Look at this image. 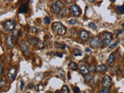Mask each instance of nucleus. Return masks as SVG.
Segmentation results:
<instances>
[{"instance_id": "nucleus-17", "label": "nucleus", "mask_w": 124, "mask_h": 93, "mask_svg": "<svg viewBox=\"0 0 124 93\" xmlns=\"http://www.w3.org/2000/svg\"><path fill=\"white\" fill-rule=\"evenodd\" d=\"M116 12L118 14H120V15H123L124 13V6L123 5H119V6H116Z\"/></svg>"}, {"instance_id": "nucleus-19", "label": "nucleus", "mask_w": 124, "mask_h": 93, "mask_svg": "<svg viewBox=\"0 0 124 93\" xmlns=\"http://www.w3.org/2000/svg\"><path fill=\"white\" fill-rule=\"evenodd\" d=\"M19 36H20V31L19 30H13V36L15 37L16 40H17V39L19 37Z\"/></svg>"}, {"instance_id": "nucleus-36", "label": "nucleus", "mask_w": 124, "mask_h": 93, "mask_svg": "<svg viewBox=\"0 0 124 93\" xmlns=\"http://www.w3.org/2000/svg\"><path fill=\"white\" fill-rule=\"evenodd\" d=\"M37 31H38V29L36 27H32V29H31V32H32L33 33H35L37 32Z\"/></svg>"}, {"instance_id": "nucleus-11", "label": "nucleus", "mask_w": 124, "mask_h": 93, "mask_svg": "<svg viewBox=\"0 0 124 93\" xmlns=\"http://www.w3.org/2000/svg\"><path fill=\"white\" fill-rule=\"evenodd\" d=\"M78 68H79L81 73L83 75H85L87 74H89V68L85 66V64H80L79 65H78Z\"/></svg>"}, {"instance_id": "nucleus-26", "label": "nucleus", "mask_w": 124, "mask_h": 93, "mask_svg": "<svg viewBox=\"0 0 124 93\" xmlns=\"http://www.w3.org/2000/svg\"><path fill=\"white\" fill-rule=\"evenodd\" d=\"M120 39H117V40H115V43H114L113 44H112L111 46L109 47V48H110V49H113V48H115V47H116L118 44H119V43H120Z\"/></svg>"}, {"instance_id": "nucleus-12", "label": "nucleus", "mask_w": 124, "mask_h": 93, "mask_svg": "<svg viewBox=\"0 0 124 93\" xmlns=\"http://www.w3.org/2000/svg\"><path fill=\"white\" fill-rule=\"evenodd\" d=\"M5 44H6L7 47L9 48H13V36L11 35H8L5 39Z\"/></svg>"}, {"instance_id": "nucleus-15", "label": "nucleus", "mask_w": 124, "mask_h": 93, "mask_svg": "<svg viewBox=\"0 0 124 93\" xmlns=\"http://www.w3.org/2000/svg\"><path fill=\"white\" fill-rule=\"evenodd\" d=\"M27 41L31 46H36V44L38 41V39L35 37V36H32V37H30V38H28Z\"/></svg>"}, {"instance_id": "nucleus-3", "label": "nucleus", "mask_w": 124, "mask_h": 93, "mask_svg": "<svg viewBox=\"0 0 124 93\" xmlns=\"http://www.w3.org/2000/svg\"><path fill=\"white\" fill-rule=\"evenodd\" d=\"M100 38L102 41L103 45H105V46H109V45L110 44L111 41H112V34L110 33L104 32V33H102V34H101Z\"/></svg>"}, {"instance_id": "nucleus-8", "label": "nucleus", "mask_w": 124, "mask_h": 93, "mask_svg": "<svg viewBox=\"0 0 124 93\" xmlns=\"http://www.w3.org/2000/svg\"><path fill=\"white\" fill-rule=\"evenodd\" d=\"M16 74H17V72H16V67H11L9 69V71H8L7 78H9L10 81H13L14 80L16 79Z\"/></svg>"}, {"instance_id": "nucleus-42", "label": "nucleus", "mask_w": 124, "mask_h": 93, "mask_svg": "<svg viewBox=\"0 0 124 93\" xmlns=\"http://www.w3.org/2000/svg\"><path fill=\"white\" fill-rule=\"evenodd\" d=\"M88 1L90 2V3H93V2H95V0H88Z\"/></svg>"}, {"instance_id": "nucleus-21", "label": "nucleus", "mask_w": 124, "mask_h": 93, "mask_svg": "<svg viewBox=\"0 0 124 93\" xmlns=\"http://www.w3.org/2000/svg\"><path fill=\"white\" fill-rule=\"evenodd\" d=\"M114 61H115V56H114V54H110V55H109V58H108V60H107V63H108L109 64H112Z\"/></svg>"}, {"instance_id": "nucleus-18", "label": "nucleus", "mask_w": 124, "mask_h": 93, "mask_svg": "<svg viewBox=\"0 0 124 93\" xmlns=\"http://www.w3.org/2000/svg\"><path fill=\"white\" fill-rule=\"evenodd\" d=\"M92 79H93V76L92 75L87 74L84 76V82L85 83H89Z\"/></svg>"}, {"instance_id": "nucleus-23", "label": "nucleus", "mask_w": 124, "mask_h": 93, "mask_svg": "<svg viewBox=\"0 0 124 93\" xmlns=\"http://www.w3.org/2000/svg\"><path fill=\"white\" fill-rule=\"evenodd\" d=\"M66 13H67V9L66 8H63L61 11H60V13H58V15L59 16H61V17H63V16H66Z\"/></svg>"}, {"instance_id": "nucleus-28", "label": "nucleus", "mask_w": 124, "mask_h": 93, "mask_svg": "<svg viewBox=\"0 0 124 93\" xmlns=\"http://www.w3.org/2000/svg\"><path fill=\"white\" fill-rule=\"evenodd\" d=\"M77 22H78V20L76 19H71L68 21V23L70 25H75V24L77 23Z\"/></svg>"}, {"instance_id": "nucleus-27", "label": "nucleus", "mask_w": 124, "mask_h": 93, "mask_svg": "<svg viewBox=\"0 0 124 93\" xmlns=\"http://www.w3.org/2000/svg\"><path fill=\"white\" fill-rule=\"evenodd\" d=\"M5 85V78H2V79L0 81V89L3 88Z\"/></svg>"}, {"instance_id": "nucleus-2", "label": "nucleus", "mask_w": 124, "mask_h": 93, "mask_svg": "<svg viewBox=\"0 0 124 93\" xmlns=\"http://www.w3.org/2000/svg\"><path fill=\"white\" fill-rule=\"evenodd\" d=\"M64 8V2L61 0H58L54 2H53L50 7L52 13L55 15H58V13H60V11Z\"/></svg>"}, {"instance_id": "nucleus-30", "label": "nucleus", "mask_w": 124, "mask_h": 93, "mask_svg": "<svg viewBox=\"0 0 124 93\" xmlns=\"http://www.w3.org/2000/svg\"><path fill=\"white\" fill-rule=\"evenodd\" d=\"M110 91H109V89H108V88H103L102 90H100L99 91L100 93H108Z\"/></svg>"}, {"instance_id": "nucleus-6", "label": "nucleus", "mask_w": 124, "mask_h": 93, "mask_svg": "<svg viewBox=\"0 0 124 93\" xmlns=\"http://www.w3.org/2000/svg\"><path fill=\"white\" fill-rule=\"evenodd\" d=\"M103 45L102 41L101 40L100 36H95L93 37L91 40H90V46L94 48H97V47H102Z\"/></svg>"}, {"instance_id": "nucleus-35", "label": "nucleus", "mask_w": 124, "mask_h": 93, "mask_svg": "<svg viewBox=\"0 0 124 93\" xmlns=\"http://www.w3.org/2000/svg\"><path fill=\"white\" fill-rule=\"evenodd\" d=\"M2 73H3V64H0V77L2 75Z\"/></svg>"}, {"instance_id": "nucleus-29", "label": "nucleus", "mask_w": 124, "mask_h": 93, "mask_svg": "<svg viewBox=\"0 0 124 93\" xmlns=\"http://www.w3.org/2000/svg\"><path fill=\"white\" fill-rule=\"evenodd\" d=\"M89 27H91L92 29H93V30H96L97 29V26L95 25L94 22H89Z\"/></svg>"}, {"instance_id": "nucleus-1", "label": "nucleus", "mask_w": 124, "mask_h": 93, "mask_svg": "<svg viewBox=\"0 0 124 93\" xmlns=\"http://www.w3.org/2000/svg\"><path fill=\"white\" fill-rule=\"evenodd\" d=\"M52 29L58 35L64 36L67 32V28L60 22H54L52 24Z\"/></svg>"}, {"instance_id": "nucleus-9", "label": "nucleus", "mask_w": 124, "mask_h": 93, "mask_svg": "<svg viewBox=\"0 0 124 93\" xmlns=\"http://www.w3.org/2000/svg\"><path fill=\"white\" fill-rule=\"evenodd\" d=\"M79 37L81 39V40L82 41H87L89 39L90 37V34H89V32H88V31L86 30H81L80 33H79Z\"/></svg>"}, {"instance_id": "nucleus-44", "label": "nucleus", "mask_w": 124, "mask_h": 93, "mask_svg": "<svg viewBox=\"0 0 124 93\" xmlns=\"http://www.w3.org/2000/svg\"><path fill=\"white\" fill-rule=\"evenodd\" d=\"M110 1H112V2H115V0H110Z\"/></svg>"}, {"instance_id": "nucleus-10", "label": "nucleus", "mask_w": 124, "mask_h": 93, "mask_svg": "<svg viewBox=\"0 0 124 93\" xmlns=\"http://www.w3.org/2000/svg\"><path fill=\"white\" fill-rule=\"evenodd\" d=\"M20 48L22 50V53L25 56H29L30 55V50L28 48L27 45L25 44V42H22L21 44H20Z\"/></svg>"}, {"instance_id": "nucleus-20", "label": "nucleus", "mask_w": 124, "mask_h": 93, "mask_svg": "<svg viewBox=\"0 0 124 93\" xmlns=\"http://www.w3.org/2000/svg\"><path fill=\"white\" fill-rule=\"evenodd\" d=\"M73 54H74L75 56H81L82 55V52H81V50L80 49L78 48H75L74 50H73Z\"/></svg>"}, {"instance_id": "nucleus-22", "label": "nucleus", "mask_w": 124, "mask_h": 93, "mask_svg": "<svg viewBox=\"0 0 124 93\" xmlns=\"http://www.w3.org/2000/svg\"><path fill=\"white\" fill-rule=\"evenodd\" d=\"M36 47H37L38 49L44 48V41L38 40L37 43H36Z\"/></svg>"}, {"instance_id": "nucleus-31", "label": "nucleus", "mask_w": 124, "mask_h": 93, "mask_svg": "<svg viewBox=\"0 0 124 93\" xmlns=\"http://www.w3.org/2000/svg\"><path fill=\"white\" fill-rule=\"evenodd\" d=\"M89 71L90 72H95V66L94 65H90L89 67Z\"/></svg>"}, {"instance_id": "nucleus-7", "label": "nucleus", "mask_w": 124, "mask_h": 93, "mask_svg": "<svg viewBox=\"0 0 124 93\" xmlns=\"http://www.w3.org/2000/svg\"><path fill=\"white\" fill-rule=\"evenodd\" d=\"M112 85V79L109 75H105L102 80V88L109 89Z\"/></svg>"}, {"instance_id": "nucleus-4", "label": "nucleus", "mask_w": 124, "mask_h": 93, "mask_svg": "<svg viewBox=\"0 0 124 93\" xmlns=\"http://www.w3.org/2000/svg\"><path fill=\"white\" fill-rule=\"evenodd\" d=\"M69 12L71 14V16H75V17H78L81 15V10L80 7L76 4H73L69 7Z\"/></svg>"}, {"instance_id": "nucleus-43", "label": "nucleus", "mask_w": 124, "mask_h": 93, "mask_svg": "<svg viewBox=\"0 0 124 93\" xmlns=\"http://www.w3.org/2000/svg\"><path fill=\"white\" fill-rule=\"evenodd\" d=\"M7 1H8V2H12L13 0H7Z\"/></svg>"}, {"instance_id": "nucleus-24", "label": "nucleus", "mask_w": 124, "mask_h": 93, "mask_svg": "<svg viewBox=\"0 0 124 93\" xmlns=\"http://www.w3.org/2000/svg\"><path fill=\"white\" fill-rule=\"evenodd\" d=\"M55 47H59V48H61L62 50H64V49H66V45H64V44H61L60 43H58V42H55Z\"/></svg>"}, {"instance_id": "nucleus-41", "label": "nucleus", "mask_w": 124, "mask_h": 93, "mask_svg": "<svg viewBox=\"0 0 124 93\" xmlns=\"http://www.w3.org/2000/svg\"><path fill=\"white\" fill-rule=\"evenodd\" d=\"M85 52H86V53H90V52H91V49L86 48V49H85Z\"/></svg>"}, {"instance_id": "nucleus-37", "label": "nucleus", "mask_w": 124, "mask_h": 93, "mask_svg": "<svg viewBox=\"0 0 124 93\" xmlns=\"http://www.w3.org/2000/svg\"><path fill=\"white\" fill-rule=\"evenodd\" d=\"M75 0H65V2H66V3L67 5H71L72 3H74Z\"/></svg>"}, {"instance_id": "nucleus-14", "label": "nucleus", "mask_w": 124, "mask_h": 93, "mask_svg": "<svg viewBox=\"0 0 124 93\" xmlns=\"http://www.w3.org/2000/svg\"><path fill=\"white\" fill-rule=\"evenodd\" d=\"M108 70V67L104 64H101V65H98L97 67H95V71L97 72H102Z\"/></svg>"}, {"instance_id": "nucleus-40", "label": "nucleus", "mask_w": 124, "mask_h": 93, "mask_svg": "<svg viewBox=\"0 0 124 93\" xmlns=\"http://www.w3.org/2000/svg\"><path fill=\"white\" fill-rule=\"evenodd\" d=\"M23 86H24V82H23V81H21V86H20V89L21 90L23 89Z\"/></svg>"}, {"instance_id": "nucleus-13", "label": "nucleus", "mask_w": 124, "mask_h": 93, "mask_svg": "<svg viewBox=\"0 0 124 93\" xmlns=\"http://www.w3.org/2000/svg\"><path fill=\"white\" fill-rule=\"evenodd\" d=\"M29 9L28 4H22L19 9V13H27Z\"/></svg>"}, {"instance_id": "nucleus-32", "label": "nucleus", "mask_w": 124, "mask_h": 93, "mask_svg": "<svg viewBox=\"0 0 124 93\" xmlns=\"http://www.w3.org/2000/svg\"><path fill=\"white\" fill-rule=\"evenodd\" d=\"M50 19L49 17H44V22L45 24H49L50 23Z\"/></svg>"}, {"instance_id": "nucleus-39", "label": "nucleus", "mask_w": 124, "mask_h": 93, "mask_svg": "<svg viewBox=\"0 0 124 93\" xmlns=\"http://www.w3.org/2000/svg\"><path fill=\"white\" fill-rule=\"evenodd\" d=\"M33 86H34V85H33V83H31V84H29V86H28V89H33Z\"/></svg>"}, {"instance_id": "nucleus-5", "label": "nucleus", "mask_w": 124, "mask_h": 93, "mask_svg": "<svg viewBox=\"0 0 124 93\" xmlns=\"http://www.w3.org/2000/svg\"><path fill=\"white\" fill-rule=\"evenodd\" d=\"M16 27V22L14 20H6L3 23V28L6 32L13 31Z\"/></svg>"}, {"instance_id": "nucleus-33", "label": "nucleus", "mask_w": 124, "mask_h": 93, "mask_svg": "<svg viewBox=\"0 0 124 93\" xmlns=\"http://www.w3.org/2000/svg\"><path fill=\"white\" fill-rule=\"evenodd\" d=\"M71 34H72V36H74V37L75 38L76 36H77V30L72 29L71 30Z\"/></svg>"}, {"instance_id": "nucleus-38", "label": "nucleus", "mask_w": 124, "mask_h": 93, "mask_svg": "<svg viewBox=\"0 0 124 93\" xmlns=\"http://www.w3.org/2000/svg\"><path fill=\"white\" fill-rule=\"evenodd\" d=\"M56 56H58V57H59V58H62L63 57V54H62V53H56Z\"/></svg>"}, {"instance_id": "nucleus-25", "label": "nucleus", "mask_w": 124, "mask_h": 93, "mask_svg": "<svg viewBox=\"0 0 124 93\" xmlns=\"http://www.w3.org/2000/svg\"><path fill=\"white\" fill-rule=\"evenodd\" d=\"M61 92H63V93H69V92H70V90H69V88H68V87H67V85H64V86L61 88Z\"/></svg>"}, {"instance_id": "nucleus-34", "label": "nucleus", "mask_w": 124, "mask_h": 93, "mask_svg": "<svg viewBox=\"0 0 124 93\" xmlns=\"http://www.w3.org/2000/svg\"><path fill=\"white\" fill-rule=\"evenodd\" d=\"M73 92L75 93H79L80 92V89L78 87H73Z\"/></svg>"}, {"instance_id": "nucleus-16", "label": "nucleus", "mask_w": 124, "mask_h": 93, "mask_svg": "<svg viewBox=\"0 0 124 93\" xmlns=\"http://www.w3.org/2000/svg\"><path fill=\"white\" fill-rule=\"evenodd\" d=\"M68 67L71 70H72V71H77L78 68V66L77 64L75 63V62H70L68 64Z\"/></svg>"}]
</instances>
